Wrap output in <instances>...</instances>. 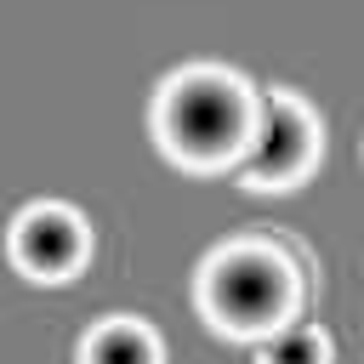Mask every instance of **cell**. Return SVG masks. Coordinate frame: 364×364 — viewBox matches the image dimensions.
<instances>
[{"label":"cell","instance_id":"1","mask_svg":"<svg viewBox=\"0 0 364 364\" xmlns=\"http://www.w3.org/2000/svg\"><path fill=\"white\" fill-rule=\"evenodd\" d=\"M154 131H159L165 154L193 171L239 165V154L256 131V102L233 74L188 68V74L165 80V91L154 102Z\"/></svg>","mask_w":364,"mask_h":364},{"label":"cell","instance_id":"2","mask_svg":"<svg viewBox=\"0 0 364 364\" xmlns=\"http://www.w3.org/2000/svg\"><path fill=\"white\" fill-rule=\"evenodd\" d=\"M199 307L228 336H273L296 313V273L262 245H228L199 273Z\"/></svg>","mask_w":364,"mask_h":364},{"label":"cell","instance_id":"3","mask_svg":"<svg viewBox=\"0 0 364 364\" xmlns=\"http://www.w3.org/2000/svg\"><path fill=\"white\" fill-rule=\"evenodd\" d=\"M313 154H318L313 114L296 97L273 91V97L256 102V131H250V142L239 154V182L245 188H290L313 165Z\"/></svg>","mask_w":364,"mask_h":364},{"label":"cell","instance_id":"4","mask_svg":"<svg viewBox=\"0 0 364 364\" xmlns=\"http://www.w3.org/2000/svg\"><path fill=\"white\" fill-rule=\"evenodd\" d=\"M85 222L68 205H28L11 222V262L28 279H68L85 262Z\"/></svg>","mask_w":364,"mask_h":364},{"label":"cell","instance_id":"5","mask_svg":"<svg viewBox=\"0 0 364 364\" xmlns=\"http://www.w3.org/2000/svg\"><path fill=\"white\" fill-rule=\"evenodd\" d=\"M80 364H159V336L136 318H108L85 336Z\"/></svg>","mask_w":364,"mask_h":364},{"label":"cell","instance_id":"6","mask_svg":"<svg viewBox=\"0 0 364 364\" xmlns=\"http://www.w3.org/2000/svg\"><path fill=\"white\" fill-rule=\"evenodd\" d=\"M256 364H330V341L318 330H307V324H284V330H273L262 341Z\"/></svg>","mask_w":364,"mask_h":364}]
</instances>
